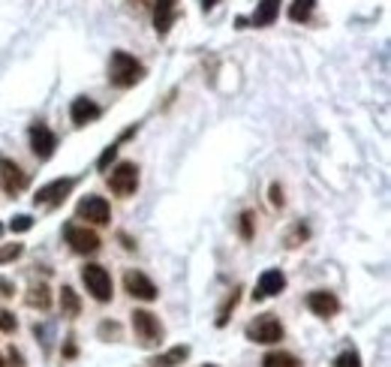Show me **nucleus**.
<instances>
[{
	"instance_id": "nucleus-1",
	"label": "nucleus",
	"mask_w": 391,
	"mask_h": 367,
	"mask_svg": "<svg viewBox=\"0 0 391 367\" xmlns=\"http://www.w3.org/2000/svg\"><path fill=\"white\" fill-rule=\"evenodd\" d=\"M145 67L138 63L130 52H115L109 60V82L115 87H133L136 82H142Z\"/></svg>"
},
{
	"instance_id": "nucleus-2",
	"label": "nucleus",
	"mask_w": 391,
	"mask_h": 367,
	"mask_svg": "<svg viewBox=\"0 0 391 367\" xmlns=\"http://www.w3.org/2000/svg\"><path fill=\"white\" fill-rule=\"evenodd\" d=\"M82 280L87 286V292H91L94 301H99V305H106V301H111V274L103 268V265H84L82 268Z\"/></svg>"
},
{
	"instance_id": "nucleus-3",
	"label": "nucleus",
	"mask_w": 391,
	"mask_h": 367,
	"mask_svg": "<svg viewBox=\"0 0 391 367\" xmlns=\"http://www.w3.org/2000/svg\"><path fill=\"white\" fill-rule=\"evenodd\" d=\"M133 332L142 346H157L163 340V325L150 310H133Z\"/></svg>"
},
{
	"instance_id": "nucleus-4",
	"label": "nucleus",
	"mask_w": 391,
	"mask_h": 367,
	"mask_svg": "<svg viewBox=\"0 0 391 367\" xmlns=\"http://www.w3.org/2000/svg\"><path fill=\"white\" fill-rule=\"evenodd\" d=\"M247 337L253 340V344H265V346L280 344V340H283V325H280V319H274V313H265V316H259L256 322L247 325Z\"/></svg>"
},
{
	"instance_id": "nucleus-5",
	"label": "nucleus",
	"mask_w": 391,
	"mask_h": 367,
	"mask_svg": "<svg viewBox=\"0 0 391 367\" xmlns=\"http://www.w3.org/2000/svg\"><path fill=\"white\" fill-rule=\"evenodd\" d=\"M109 187H111V193L121 196V199L133 196L136 187H138V169H136V163H118V166L111 169V175H109Z\"/></svg>"
},
{
	"instance_id": "nucleus-6",
	"label": "nucleus",
	"mask_w": 391,
	"mask_h": 367,
	"mask_svg": "<svg viewBox=\"0 0 391 367\" xmlns=\"http://www.w3.org/2000/svg\"><path fill=\"white\" fill-rule=\"evenodd\" d=\"M67 235V244L75 250V253H82V256H91V253L99 250V235L94 229H87V226H67L64 229Z\"/></svg>"
},
{
	"instance_id": "nucleus-7",
	"label": "nucleus",
	"mask_w": 391,
	"mask_h": 367,
	"mask_svg": "<svg viewBox=\"0 0 391 367\" xmlns=\"http://www.w3.org/2000/svg\"><path fill=\"white\" fill-rule=\"evenodd\" d=\"M79 217L87 223H97V226H106L111 217V208L103 196H87L79 202Z\"/></svg>"
},
{
	"instance_id": "nucleus-8",
	"label": "nucleus",
	"mask_w": 391,
	"mask_h": 367,
	"mask_svg": "<svg viewBox=\"0 0 391 367\" xmlns=\"http://www.w3.org/2000/svg\"><path fill=\"white\" fill-rule=\"evenodd\" d=\"M123 289L133 295V298H138V301H157V286H154V280L150 277H145L142 271H127V277H123Z\"/></svg>"
},
{
	"instance_id": "nucleus-9",
	"label": "nucleus",
	"mask_w": 391,
	"mask_h": 367,
	"mask_svg": "<svg viewBox=\"0 0 391 367\" xmlns=\"http://www.w3.org/2000/svg\"><path fill=\"white\" fill-rule=\"evenodd\" d=\"M75 187V178H57L52 184L40 187V193L33 196L36 205H57V202H64L70 196V190Z\"/></svg>"
},
{
	"instance_id": "nucleus-10",
	"label": "nucleus",
	"mask_w": 391,
	"mask_h": 367,
	"mask_svg": "<svg viewBox=\"0 0 391 367\" xmlns=\"http://www.w3.org/2000/svg\"><path fill=\"white\" fill-rule=\"evenodd\" d=\"M31 148H33V154L40 157V160H48V157L55 154V148H57V136L48 130V126L33 124L31 126Z\"/></svg>"
},
{
	"instance_id": "nucleus-11",
	"label": "nucleus",
	"mask_w": 391,
	"mask_h": 367,
	"mask_svg": "<svg viewBox=\"0 0 391 367\" xmlns=\"http://www.w3.org/2000/svg\"><path fill=\"white\" fill-rule=\"evenodd\" d=\"M0 184H4L6 193H21L24 187H28V175L18 163L12 160H0Z\"/></svg>"
},
{
	"instance_id": "nucleus-12",
	"label": "nucleus",
	"mask_w": 391,
	"mask_h": 367,
	"mask_svg": "<svg viewBox=\"0 0 391 367\" xmlns=\"http://www.w3.org/2000/svg\"><path fill=\"white\" fill-rule=\"evenodd\" d=\"M307 307L316 316H322V319H328V316H334L340 310V301L334 292H328V289H316V292L307 295Z\"/></svg>"
},
{
	"instance_id": "nucleus-13",
	"label": "nucleus",
	"mask_w": 391,
	"mask_h": 367,
	"mask_svg": "<svg viewBox=\"0 0 391 367\" xmlns=\"http://www.w3.org/2000/svg\"><path fill=\"white\" fill-rule=\"evenodd\" d=\"M283 289H286V274H283L280 268H271V271H265V274L259 277V286H256L253 298H256V301L271 298V295H277V292H283Z\"/></svg>"
},
{
	"instance_id": "nucleus-14",
	"label": "nucleus",
	"mask_w": 391,
	"mask_h": 367,
	"mask_svg": "<svg viewBox=\"0 0 391 367\" xmlns=\"http://www.w3.org/2000/svg\"><path fill=\"white\" fill-rule=\"evenodd\" d=\"M70 118L75 126H84V124H91L99 118V106L94 103V99H87V97H75L72 99V106H70Z\"/></svg>"
},
{
	"instance_id": "nucleus-15",
	"label": "nucleus",
	"mask_w": 391,
	"mask_h": 367,
	"mask_svg": "<svg viewBox=\"0 0 391 367\" xmlns=\"http://www.w3.org/2000/svg\"><path fill=\"white\" fill-rule=\"evenodd\" d=\"M175 6H178V0H154V28L160 36L169 33L175 21Z\"/></svg>"
},
{
	"instance_id": "nucleus-16",
	"label": "nucleus",
	"mask_w": 391,
	"mask_h": 367,
	"mask_svg": "<svg viewBox=\"0 0 391 367\" xmlns=\"http://www.w3.org/2000/svg\"><path fill=\"white\" fill-rule=\"evenodd\" d=\"M277 16H280V0H259V6L253 12V28H268Z\"/></svg>"
},
{
	"instance_id": "nucleus-17",
	"label": "nucleus",
	"mask_w": 391,
	"mask_h": 367,
	"mask_svg": "<svg viewBox=\"0 0 391 367\" xmlns=\"http://www.w3.org/2000/svg\"><path fill=\"white\" fill-rule=\"evenodd\" d=\"M187 356H190V346H175L169 352H163V356H154L150 364L154 367H178V364L187 361Z\"/></svg>"
},
{
	"instance_id": "nucleus-18",
	"label": "nucleus",
	"mask_w": 391,
	"mask_h": 367,
	"mask_svg": "<svg viewBox=\"0 0 391 367\" xmlns=\"http://www.w3.org/2000/svg\"><path fill=\"white\" fill-rule=\"evenodd\" d=\"M60 313L70 316V319L82 313V301H79V295H75V289H70V286L60 289Z\"/></svg>"
},
{
	"instance_id": "nucleus-19",
	"label": "nucleus",
	"mask_w": 391,
	"mask_h": 367,
	"mask_svg": "<svg viewBox=\"0 0 391 367\" xmlns=\"http://www.w3.org/2000/svg\"><path fill=\"white\" fill-rule=\"evenodd\" d=\"M262 367H301V361L292 356V352H268V356L262 358Z\"/></svg>"
},
{
	"instance_id": "nucleus-20",
	"label": "nucleus",
	"mask_w": 391,
	"mask_h": 367,
	"mask_svg": "<svg viewBox=\"0 0 391 367\" xmlns=\"http://www.w3.org/2000/svg\"><path fill=\"white\" fill-rule=\"evenodd\" d=\"M313 6H316V0H292V6H289V18H292V21H307L313 16Z\"/></svg>"
},
{
	"instance_id": "nucleus-21",
	"label": "nucleus",
	"mask_w": 391,
	"mask_h": 367,
	"mask_svg": "<svg viewBox=\"0 0 391 367\" xmlns=\"http://www.w3.org/2000/svg\"><path fill=\"white\" fill-rule=\"evenodd\" d=\"M28 305L31 307H40V310H48L52 307V295H48V286H33L28 292Z\"/></svg>"
},
{
	"instance_id": "nucleus-22",
	"label": "nucleus",
	"mask_w": 391,
	"mask_h": 367,
	"mask_svg": "<svg viewBox=\"0 0 391 367\" xmlns=\"http://www.w3.org/2000/svg\"><path fill=\"white\" fill-rule=\"evenodd\" d=\"M334 367H361V356H358L356 349H343V352L337 356Z\"/></svg>"
},
{
	"instance_id": "nucleus-23",
	"label": "nucleus",
	"mask_w": 391,
	"mask_h": 367,
	"mask_svg": "<svg viewBox=\"0 0 391 367\" xmlns=\"http://www.w3.org/2000/svg\"><path fill=\"white\" fill-rule=\"evenodd\" d=\"M24 253V244H6V247H0V265H6V262H12V259H18Z\"/></svg>"
},
{
	"instance_id": "nucleus-24",
	"label": "nucleus",
	"mask_w": 391,
	"mask_h": 367,
	"mask_svg": "<svg viewBox=\"0 0 391 367\" xmlns=\"http://www.w3.org/2000/svg\"><path fill=\"white\" fill-rule=\"evenodd\" d=\"M31 226H33V217H28V214H18V217H12L9 229H12V232H28Z\"/></svg>"
},
{
	"instance_id": "nucleus-25",
	"label": "nucleus",
	"mask_w": 391,
	"mask_h": 367,
	"mask_svg": "<svg viewBox=\"0 0 391 367\" xmlns=\"http://www.w3.org/2000/svg\"><path fill=\"white\" fill-rule=\"evenodd\" d=\"M115 157H118V145H109V148L103 150V157L97 160V169H99V172H106V169H109V163L115 160Z\"/></svg>"
},
{
	"instance_id": "nucleus-26",
	"label": "nucleus",
	"mask_w": 391,
	"mask_h": 367,
	"mask_svg": "<svg viewBox=\"0 0 391 367\" xmlns=\"http://www.w3.org/2000/svg\"><path fill=\"white\" fill-rule=\"evenodd\" d=\"M16 328H18V319H16V316H12L9 310H0V332H16Z\"/></svg>"
},
{
	"instance_id": "nucleus-27",
	"label": "nucleus",
	"mask_w": 391,
	"mask_h": 367,
	"mask_svg": "<svg viewBox=\"0 0 391 367\" xmlns=\"http://www.w3.org/2000/svg\"><path fill=\"white\" fill-rule=\"evenodd\" d=\"M235 305H238V292H232L229 301L223 305V310H220V316H217V325H226V319H229V310H232Z\"/></svg>"
},
{
	"instance_id": "nucleus-28",
	"label": "nucleus",
	"mask_w": 391,
	"mask_h": 367,
	"mask_svg": "<svg viewBox=\"0 0 391 367\" xmlns=\"http://www.w3.org/2000/svg\"><path fill=\"white\" fill-rule=\"evenodd\" d=\"M241 235L244 238H253V211H244L241 214Z\"/></svg>"
},
{
	"instance_id": "nucleus-29",
	"label": "nucleus",
	"mask_w": 391,
	"mask_h": 367,
	"mask_svg": "<svg viewBox=\"0 0 391 367\" xmlns=\"http://www.w3.org/2000/svg\"><path fill=\"white\" fill-rule=\"evenodd\" d=\"M99 334H103V337H106V334L118 337V334H121V325H118V322H103V325H99Z\"/></svg>"
},
{
	"instance_id": "nucleus-30",
	"label": "nucleus",
	"mask_w": 391,
	"mask_h": 367,
	"mask_svg": "<svg viewBox=\"0 0 391 367\" xmlns=\"http://www.w3.org/2000/svg\"><path fill=\"white\" fill-rule=\"evenodd\" d=\"M0 295H4V298L16 295V286H12V280H6V277H0Z\"/></svg>"
},
{
	"instance_id": "nucleus-31",
	"label": "nucleus",
	"mask_w": 391,
	"mask_h": 367,
	"mask_svg": "<svg viewBox=\"0 0 391 367\" xmlns=\"http://www.w3.org/2000/svg\"><path fill=\"white\" fill-rule=\"evenodd\" d=\"M271 205H277V208L283 205V190H280V184L271 187Z\"/></svg>"
},
{
	"instance_id": "nucleus-32",
	"label": "nucleus",
	"mask_w": 391,
	"mask_h": 367,
	"mask_svg": "<svg viewBox=\"0 0 391 367\" xmlns=\"http://www.w3.org/2000/svg\"><path fill=\"white\" fill-rule=\"evenodd\" d=\"M217 4H220V0H202V9H205V12H208V9H214V6H217Z\"/></svg>"
},
{
	"instance_id": "nucleus-33",
	"label": "nucleus",
	"mask_w": 391,
	"mask_h": 367,
	"mask_svg": "<svg viewBox=\"0 0 391 367\" xmlns=\"http://www.w3.org/2000/svg\"><path fill=\"white\" fill-rule=\"evenodd\" d=\"M202 367H217V364H202Z\"/></svg>"
},
{
	"instance_id": "nucleus-34",
	"label": "nucleus",
	"mask_w": 391,
	"mask_h": 367,
	"mask_svg": "<svg viewBox=\"0 0 391 367\" xmlns=\"http://www.w3.org/2000/svg\"><path fill=\"white\" fill-rule=\"evenodd\" d=\"M0 235H4V226H0Z\"/></svg>"
},
{
	"instance_id": "nucleus-35",
	"label": "nucleus",
	"mask_w": 391,
	"mask_h": 367,
	"mask_svg": "<svg viewBox=\"0 0 391 367\" xmlns=\"http://www.w3.org/2000/svg\"><path fill=\"white\" fill-rule=\"evenodd\" d=\"M0 367H4V358H0Z\"/></svg>"
}]
</instances>
